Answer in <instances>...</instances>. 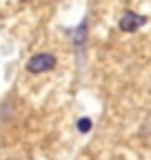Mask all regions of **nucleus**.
<instances>
[{
  "instance_id": "1",
  "label": "nucleus",
  "mask_w": 151,
  "mask_h": 160,
  "mask_svg": "<svg viewBox=\"0 0 151 160\" xmlns=\"http://www.w3.org/2000/svg\"><path fill=\"white\" fill-rule=\"evenodd\" d=\"M53 67H56V56L53 53H36L27 62L29 73H45V71H51Z\"/></svg>"
},
{
  "instance_id": "2",
  "label": "nucleus",
  "mask_w": 151,
  "mask_h": 160,
  "mask_svg": "<svg viewBox=\"0 0 151 160\" xmlns=\"http://www.w3.org/2000/svg\"><path fill=\"white\" fill-rule=\"evenodd\" d=\"M140 25H144V18L138 16V13H134V11H124L120 16V20H118L120 31H136Z\"/></svg>"
},
{
  "instance_id": "3",
  "label": "nucleus",
  "mask_w": 151,
  "mask_h": 160,
  "mask_svg": "<svg viewBox=\"0 0 151 160\" xmlns=\"http://www.w3.org/2000/svg\"><path fill=\"white\" fill-rule=\"evenodd\" d=\"M87 40V22H80V27L76 29V49H82Z\"/></svg>"
},
{
  "instance_id": "4",
  "label": "nucleus",
  "mask_w": 151,
  "mask_h": 160,
  "mask_svg": "<svg viewBox=\"0 0 151 160\" xmlns=\"http://www.w3.org/2000/svg\"><path fill=\"white\" fill-rule=\"evenodd\" d=\"M78 131H80V133L91 131V120H89V118H80V120H78Z\"/></svg>"
}]
</instances>
